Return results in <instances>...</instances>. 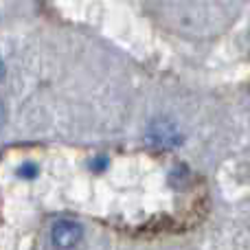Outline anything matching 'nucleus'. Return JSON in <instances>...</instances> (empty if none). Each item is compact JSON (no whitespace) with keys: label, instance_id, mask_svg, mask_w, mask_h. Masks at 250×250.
I'll use <instances>...</instances> for the list:
<instances>
[{"label":"nucleus","instance_id":"obj_1","mask_svg":"<svg viewBox=\"0 0 250 250\" xmlns=\"http://www.w3.org/2000/svg\"><path fill=\"white\" fill-rule=\"evenodd\" d=\"M147 141L158 149H173L182 143V132L169 119H156L147 129Z\"/></svg>","mask_w":250,"mask_h":250},{"label":"nucleus","instance_id":"obj_2","mask_svg":"<svg viewBox=\"0 0 250 250\" xmlns=\"http://www.w3.org/2000/svg\"><path fill=\"white\" fill-rule=\"evenodd\" d=\"M82 235H83L82 226H79L77 222H73V220L55 222V226H53V230H51L53 244H55V248H60V250L75 248L79 244V239H82Z\"/></svg>","mask_w":250,"mask_h":250},{"label":"nucleus","instance_id":"obj_3","mask_svg":"<svg viewBox=\"0 0 250 250\" xmlns=\"http://www.w3.org/2000/svg\"><path fill=\"white\" fill-rule=\"evenodd\" d=\"M35 173H38V167H35V165H22V169H20L22 178H33Z\"/></svg>","mask_w":250,"mask_h":250},{"label":"nucleus","instance_id":"obj_4","mask_svg":"<svg viewBox=\"0 0 250 250\" xmlns=\"http://www.w3.org/2000/svg\"><path fill=\"white\" fill-rule=\"evenodd\" d=\"M4 119H7V112H4V105L0 104V127L4 125Z\"/></svg>","mask_w":250,"mask_h":250},{"label":"nucleus","instance_id":"obj_5","mask_svg":"<svg viewBox=\"0 0 250 250\" xmlns=\"http://www.w3.org/2000/svg\"><path fill=\"white\" fill-rule=\"evenodd\" d=\"M4 77V64H2V60H0V79Z\"/></svg>","mask_w":250,"mask_h":250}]
</instances>
